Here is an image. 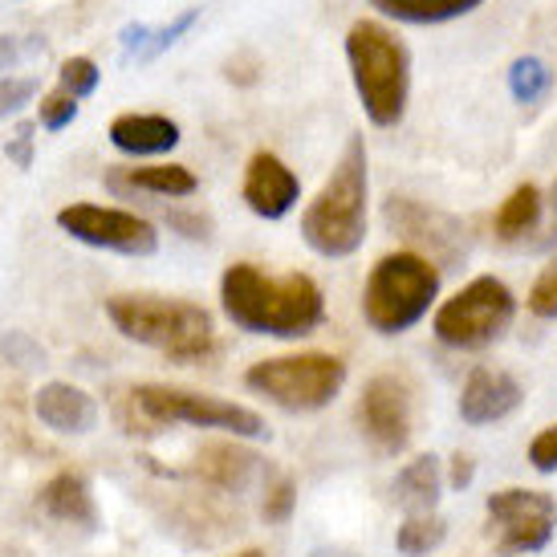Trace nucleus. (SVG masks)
<instances>
[{"mask_svg": "<svg viewBox=\"0 0 557 557\" xmlns=\"http://www.w3.org/2000/svg\"><path fill=\"white\" fill-rule=\"evenodd\" d=\"M78 119V98H70L65 90H53L41 98V126L46 131H62Z\"/></svg>", "mask_w": 557, "mask_h": 557, "instance_id": "nucleus-28", "label": "nucleus"}, {"mask_svg": "<svg viewBox=\"0 0 557 557\" xmlns=\"http://www.w3.org/2000/svg\"><path fill=\"white\" fill-rule=\"evenodd\" d=\"M110 187L119 191H147V196H191L196 191V175L180 163H159V168H131L126 175H110Z\"/></svg>", "mask_w": 557, "mask_h": 557, "instance_id": "nucleus-18", "label": "nucleus"}, {"mask_svg": "<svg viewBox=\"0 0 557 557\" xmlns=\"http://www.w3.org/2000/svg\"><path fill=\"white\" fill-rule=\"evenodd\" d=\"M440 488H444V476H440V460L435 456H419L395 476V500L403 509L416 512H432L435 500H440Z\"/></svg>", "mask_w": 557, "mask_h": 557, "instance_id": "nucleus-17", "label": "nucleus"}, {"mask_svg": "<svg viewBox=\"0 0 557 557\" xmlns=\"http://www.w3.org/2000/svg\"><path fill=\"white\" fill-rule=\"evenodd\" d=\"M58 228L74 240L123 257H151L159 248V233L151 220L123 212V208H102V203H70L58 212Z\"/></svg>", "mask_w": 557, "mask_h": 557, "instance_id": "nucleus-10", "label": "nucleus"}, {"mask_svg": "<svg viewBox=\"0 0 557 557\" xmlns=\"http://www.w3.org/2000/svg\"><path fill=\"white\" fill-rule=\"evenodd\" d=\"M549 86H554V74H549V65H545L542 58H517V62H512L509 90L517 102L533 107V102H542L545 94H549Z\"/></svg>", "mask_w": 557, "mask_h": 557, "instance_id": "nucleus-23", "label": "nucleus"}, {"mask_svg": "<svg viewBox=\"0 0 557 557\" xmlns=\"http://www.w3.org/2000/svg\"><path fill=\"white\" fill-rule=\"evenodd\" d=\"M37 505L53 517V521H62V525H78V529H98V509H94V493L90 484L74 472H62V476H53L37 493Z\"/></svg>", "mask_w": 557, "mask_h": 557, "instance_id": "nucleus-16", "label": "nucleus"}, {"mask_svg": "<svg viewBox=\"0 0 557 557\" xmlns=\"http://www.w3.org/2000/svg\"><path fill=\"white\" fill-rule=\"evenodd\" d=\"M444 533H448V525H444L440 517H432V512H416V517H407V521L399 525L395 545H399V554H407V557H423L444 542Z\"/></svg>", "mask_w": 557, "mask_h": 557, "instance_id": "nucleus-22", "label": "nucleus"}, {"mask_svg": "<svg viewBox=\"0 0 557 557\" xmlns=\"http://www.w3.org/2000/svg\"><path fill=\"white\" fill-rule=\"evenodd\" d=\"M379 13L407 21V25H444L456 16H468L484 0H371Z\"/></svg>", "mask_w": 557, "mask_h": 557, "instance_id": "nucleus-20", "label": "nucleus"}, {"mask_svg": "<svg viewBox=\"0 0 557 557\" xmlns=\"http://www.w3.org/2000/svg\"><path fill=\"white\" fill-rule=\"evenodd\" d=\"M131 399L151 423H187V428H216V432H233L245 435V440H264L269 428L257 411H248L240 403H224L212 399V395H196V391L184 387H159V383H147V387H135Z\"/></svg>", "mask_w": 557, "mask_h": 557, "instance_id": "nucleus-8", "label": "nucleus"}, {"mask_svg": "<svg viewBox=\"0 0 557 557\" xmlns=\"http://www.w3.org/2000/svg\"><path fill=\"white\" fill-rule=\"evenodd\" d=\"M529 310L537 313V318H557V261L545 264L542 277L533 281V289H529Z\"/></svg>", "mask_w": 557, "mask_h": 557, "instance_id": "nucleus-26", "label": "nucleus"}, {"mask_svg": "<svg viewBox=\"0 0 557 557\" xmlns=\"http://www.w3.org/2000/svg\"><path fill=\"white\" fill-rule=\"evenodd\" d=\"M196 460H200L196 468H200V476L208 480V484L233 488V493H240L248 480H252V472H257V456L233 448V444H208Z\"/></svg>", "mask_w": 557, "mask_h": 557, "instance_id": "nucleus-19", "label": "nucleus"}, {"mask_svg": "<svg viewBox=\"0 0 557 557\" xmlns=\"http://www.w3.org/2000/svg\"><path fill=\"white\" fill-rule=\"evenodd\" d=\"M297 505V488L289 480H277L269 493H264V521L269 525H281V521H289V512Z\"/></svg>", "mask_w": 557, "mask_h": 557, "instance_id": "nucleus-31", "label": "nucleus"}, {"mask_svg": "<svg viewBox=\"0 0 557 557\" xmlns=\"http://www.w3.org/2000/svg\"><path fill=\"white\" fill-rule=\"evenodd\" d=\"M46 53V41L33 33V37H0V74L4 70H13V65H21V62H29V58H41Z\"/></svg>", "mask_w": 557, "mask_h": 557, "instance_id": "nucleus-27", "label": "nucleus"}, {"mask_svg": "<svg viewBox=\"0 0 557 557\" xmlns=\"http://www.w3.org/2000/svg\"><path fill=\"white\" fill-rule=\"evenodd\" d=\"M147 46H151V29H147V25H126L123 29V53H135V58L143 62Z\"/></svg>", "mask_w": 557, "mask_h": 557, "instance_id": "nucleus-34", "label": "nucleus"}, {"mask_svg": "<svg viewBox=\"0 0 557 557\" xmlns=\"http://www.w3.org/2000/svg\"><path fill=\"white\" fill-rule=\"evenodd\" d=\"M29 143H33V126H21V131H16V143L9 147V156H13L21 168H29Z\"/></svg>", "mask_w": 557, "mask_h": 557, "instance_id": "nucleus-35", "label": "nucleus"}, {"mask_svg": "<svg viewBox=\"0 0 557 557\" xmlns=\"http://www.w3.org/2000/svg\"><path fill=\"white\" fill-rule=\"evenodd\" d=\"M110 143L123 156H163L180 143V123L163 114H119L110 123Z\"/></svg>", "mask_w": 557, "mask_h": 557, "instance_id": "nucleus-15", "label": "nucleus"}, {"mask_svg": "<svg viewBox=\"0 0 557 557\" xmlns=\"http://www.w3.org/2000/svg\"><path fill=\"white\" fill-rule=\"evenodd\" d=\"M33 411L46 428L62 435H86L98 423V403L82 387H70V383H46L33 395Z\"/></svg>", "mask_w": 557, "mask_h": 557, "instance_id": "nucleus-14", "label": "nucleus"}, {"mask_svg": "<svg viewBox=\"0 0 557 557\" xmlns=\"http://www.w3.org/2000/svg\"><path fill=\"white\" fill-rule=\"evenodd\" d=\"M196 21H200V9H187V13H180L171 25H163V29L151 33V46H147V53H143V62H151V58H159L168 46H175V41H180Z\"/></svg>", "mask_w": 557, "mask_h": 557, "instance_id": "nucleus-30", "label": "nucleus"}, {"mask_svg": "<svg viewBox=\"0 0 557 557\" xmlns=\"http://www.w3.org/2000/svg\"><path fill=\"white\" fill-rule=\"evenodd\" d=\"M224 318L245 334L306 338L325 322V297L306 273H264L257 264H233L220 277Z\"/></svg>", "mask_w": 557, "mask_h": 557, "instance_id": "nucleus-1", "label": "nucleus"}, {"mask_svg": "<svg viewBox=\"0 0 557 557\" xmlns=\"http://www.w3.org/2000/svg\"><path fill=\"white\" fill-rule=\"evenodd\" d=\"M537 220H542V191L533 184H521L496 212V236L500 240H517V236L533 233Z\"/></svg>", "mask_w": 557, "mask_h": 557, "instance_id": "nucleus-21", "label": "nucleus"}, {"mask_svg": "<svg viewBox=\"0 0 557 557\" xmlns=\"http://www.w3.org/2000/svg\"><path fill=\"white\" fill-rule=\"evenodd\" d=\"M168 224L180 228L184 236H191V240H208V236H212V220L203 216V212H175V208H171Z\"/></svg>", "mask_w": 557, "mask_h": 557, "instance_id": "nucleus-33", "label": "nucleus"}, {"mask_svg": "<svg viewBox=\"0 0 557 557\" xmlns=\"http://www.w3.org/2000/svg\"><path fill=\"white\" fill-rule=\"evenodd\" d=\"M98 78H102V70L90 58H70L58 70V90H65L70 98H90L98 90Z\"/></svg>", "mask_w": 557, "mask_h": 557, "instance_id": "nucleus-24", "label": "nucleus"}, {"mask_svg": "<svg viewBox=\"0 0 557 557\" xmlns=\"http://www.w3.org/2000/svg\"><path fill=\"white\" fill-rule=\"evenodd\" d=\"M301 180L273 151H257L245 168V203L261 220H281L294 212Z\"/></svg>", "mask_w": 557, "mask_h": 557, "instance_id": "nucleus-12", "label": "nucleus"}, {"mask_svg": "<svg viewBox=\"0 0 557 557\" xmlns=\"http://www.w3.org/2000/svg\"><path fill=\"white\" fill-rule=\"evenodd\" d=\"M0 350H4V358H9L13 367H41V362H46V350H41V346H37V342H33L25 330H13V334H4Z\"/></svg>", "mask_w": 557, "mask_h": 557, "instance_id": "nucleus-29", "label": "nucleus"}, {"mask_svg": "<svg viewBox=\"0 0 557 557\" xmlns=\"http://www.w3.org/2000/svg\"><path fill=\"white\" fill-rule=\"evenodd\" d=\"M358 423L379 451L395 456V451L407 448V440H411V395L395 374H374L362 387Z\"/></svg>", "mask_w": 557, "mask_h": 557, "instance_id": "nucleus-11", "label": "nucleus"}, {"mask_svg": "<svg viewBox=\"0 0 557 557\" xmlns=\"http://www.w3.org/2000/svg\"><path fill=\"white\" fill-rule=\"evenodd\" d=\"M529 465L537 472H554L557 468V428H545L533 444H529Z\"/></svg>", "mask_w": 557, "mask_h": 557, "instance_id": "nucleus-32", "label": "nucleus"}, {"mask_svg": "<svg viewBox=\"0 0 557 557\" xmlns=\"http://www.w3.org/2000/svg\"><path fill=\"white\" fill-rule=\"evenodd\" d=\"M236 557H264L261 549H245V554H236Z\"/></svg>", "mask_w": 557, "mask_h": 557, "instance_id": "nucleus-39", "label": "nucleus"}, {"mask_svg": "<svg viewBox=\"0 0 557 557\" xmlns=\"http://www.w3.org/2000/svg\"><path fill=\"white\" fill-rule=\"evenodd\" d=\"M554 240H557V184H554Z\"/></svg>", "mask_w": 557, "mask_h": 557, "instance_id": "nucleus-38", "label": "nucleus"}, {"mask_svg": "<svg viewBox=\"0 0 557 557\" xmlns=\"http://www.w3.org/2000/svg\"><path fill=\"white\" fill-rule=\"evenodd\" d=\"M107 318L123 338L151 346L175 362H196L212 350V313L196 301L151 294H119L107 301Z\"/></svg>", "mask_w": 557, "mask_h": 557, "instance_id": "nucleus-3", "label": "nucleus"}, {"mask_svg": "<svg viewBox=\"0 0 557 557\" xmlns=\"http://www.w3.org/2000/svg\"><path fill=\"white\" fill-rule=\"evenodd\" d=\"M440 297V269L419 252H387L362 289V318L379 334H403L428 318Z\"/></svg>", "mask_w": 557, "mask_h": 557, "instance_id": "nucleus-5", "label": "nucleus"}, {"mask_svg": "<svg viewBox=\"0 0 557 557\" xmlns=\"http://www.w3.org/2000/svg\"><path fill=\"white\" fill-rule=\"evenodd\" d=\"M367 196H371V180H367V143L362 135L346 143L338 168L330 171L322 191L310 200L306 216H301V236L313 252L322 257H350L367 240Z\"/></svg>", "mask_w": 557, "mask_h": 557, "instance_id": "nucleus-2", "label": "nucleus"}, {"mask_svg": "<svg viewBox=\"0 0 557 557\" xmlns=\"http://www.w3.org/2000/svg\"><path fill=\"white\" fill-rule=\"evenodd\" d=\"M245 383L285 411H318L338 399L342 383H346V362L334 355H318V350L264 358V362L248 367Z\"/></svg>", "mask_w": 557, "mask_h": 557, "instance_id": "nucleus-6", "label": "nucleus"}, {"mask_svg": "<svg viewBox=\"0 0 557 557\" xmlns=\"http://www.w3.org/2000/svg\"><path fill=\"white\" fill-rule=\"evenodd\" d=\"M557 529V500L533 488H500L488 496V533L500 557L542 554Z\"/></svg>", "mask_w": 557, "mask_h": 557, "instance_id": "nucleus-9", "label": "nucleus"}, {"mask_svg": "<svg viewBox=\"0 0 557 557\" xmlns=\"http://www.w3.org/2000/svg\"><path fill=\"white\" fill-rule=\"evenodd\" d=\"M517 407H521V383L512 374L496 371V367H476L468 374L465 391H460V419L472 428L496 423Z\"/></svg>", "mask_w": 557, "mask_h": 557, "instance_id": "nucleus-13", "label": "nucleus"}, {"mask_svg": "<svg viewBox=\"0 0 557 557\" xmlns=\"http://www.w3.org/2000/svg\"><path fill=\"white\" fill-rule=\"evenodd\" d=\"M472 472H476V468H472L468 456H456V460H451V484H456V488H468V484H472Z\"/></svg>", "mask_w": 557, "mask_h": 557, "instance_id": "nucleus-36", "label": "nucleus"}, {"mask_svg": "<svg viewBox=\"0 0 557 557\" xmlns=\"http://www.w3.org/2000/svg\"><path fill=\"white\" fill-rule=\"evenodd\" d=\"M310 557H358V554H350V549H313Z\"/></svg>", "mask_w": 557, "mask_h": 557, "instance_id": "nucleus-37", "label": "nucleus"}, {"mask_svg": "<svg viewBox=\"0 0 557 557\" xmlns=\"http://www.w3.org/2000/svg\"><path fill=\"white\" fill-rule=\"evenodd\" d=\"M517 301L500 277L468 281L456 297H448L435 313V338L456 350H484L509 330Z\"/></svg>", "mask_w": 557, "mask_h": 557, "instance_id": "nucleus-7", "label": "nucleus"}, {"mask_svg": "<svg viewBox=\"0 0 557 557\" xmlns=\"http://www.w3.org/2000/svg\"><path fill=\"white\" fill-rule=\"evenodd\" d=\"M346 62L374 126H399L411 94V53L379 21H355L346 33Z\"/></svg>", "mask_w": 557, "mask_h": 557, "instance_id": "nucleus-4", "label": "nucleus"}, {"mask_svg": "<svg viewBox=\"0 0 557 557\" xmlns=\"http://www.w3.org/2000/svg\"><path fill=\"white\" fill-rule=\"evenodd\" d=\"M33 98H37V78H9V74H4V78H0V123L21 114Z\"/></svg>", "mask_w": 557, "mask_h": 557, "instance_id": "nucleus-25", "label": "nucleus"}]
</instances>
